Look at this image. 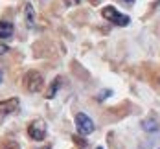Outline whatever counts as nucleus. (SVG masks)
<instances>
[{
    "mask_svg": "<svg viewBox=\"0 0 160 149\" xmlns=\"http://www.w3.org/2000/svg\"><path fill=\"white\" fill-rule=\"evenodd\" d=\"M18 105H20L18 98H9V99L0 101V122H4L9 114H13L15 111H18Z\"/></svg>",
    "mask_w": 160,
    "mask_h": 149,
    "instance_id": "4",
    "label": "nucleus"
},
{
    "mask_svg": "<svg viewBox=\"0 0 160 149\" xmlns=\"http://www.w3.org/2000/svg\"><path fill=\"white\" fill-rule=\"evenodd\" d=\"M66 2V6L70 7V6H76V4H79V0H64Z\"/></svg>",
    "mask_w": 160,
    "mask_h": 149,
    "instance_id": "13",
    "label": "nucleus"
},
{
    "mask_svg": "<svg viewBox=\"0 0 160 149\" xmlns=\"http://www.w3.org/2000/svg\"><path fill=\"white\" fill-rule=\"evenodd\" d=\"M2 149H20V147H18V144H15V142H6L2 146Z\"/></svg>",
    "mask_w": 160,
    "mask_h": 149,
    "instance_id": "10",
    "label": "nucleus"
},
{
    "mask_svg": "<svg viewBox=\"0 0 160 149\" xmlns=\"http://www.w3.org/2000/svg\"><path fill=\"white\" fill-rule=\"evenodd\" d=\"M92 2H96V0H92Z\"/></svg>",
    "mask_w": 160,
    "mask_h": 149,
    "instance_id": "18",
    "label": "nucleus"
},
{
    "mask_svg": "<svg viewBox=\"0 0 160 149\" xmlns=\"http://www.w3.org/2000/svg\"><path fill=\"white\" fill-rule=\"evenodd\" d=\"M59 85H61V77H55L53 81H52V87H50V90H48V96L46 98L52 99L53 96H55V92H57V88H59Z\"/></svg>",
    "mask_w": 160,
    "mask_h": 149,
    "instance_id": "9",
    "label": "nucleus"
},
{
    "mask_svg": "<svg viewBox=\"0 0 160 149\" xmlns=\"http://www.w3.org/2000/svg\"><path fill=\"white\" fill-rule=\"evenodd\" d=\"M15 32L13 24L8 22V20H0V39H9Z\"/></svg>",
    "mask_w": 160,
    "mask_h": 149,
    "instance_id": "6",
    "label": "nucleus"
},
{
    "mask_svg": "<svg viewBox=\"0 0 160 149\" xmlns=\"http://www.w3.org/2000/svg\"><path fill=\"white\" fill-rule=\"evenodd\" d=\"M0 81H2V72H0Z\"/></svg>",
    "mask_w": 160,
    "mask_h": 149,
    "instance_id": "15",
    "label": "nucleus"
},
{
    "mask_svg": "<svg viewBox=\"0 0 160 149\" xmlns=\"http://www.w3.org/2000/svg\"><path fill=\"white\" fill-rule=\"evenodd\" d=\"M24 87H26L28 92H39L44 87V79H42L41 72H37V70L26 72V76H24Z\"/></svg>",
    "mask_w": 160,
    "mask_h": 149,
    "instance_id": "2",
    "label": "nucleus"
},
{
    "mask_svg": "<svg viewBox=\"0 0 160 149\" xmlns=\"http://www.w3.org/2000/svg\"><path fill=\"white\" fill-rule=\"evenodd\" d=\"M101 15L105 17L109 22L116 24V26H127L129 22H131L129 15H123V13H120V11L114 7V6H105V7L101 9Z\"/></svg>",
    "mask_w": 160,
    "mask_h": 149,
    "instance_id": "1",
    "label": "nucleus"
},
{
    "mask_svg": "<svg viewBox=\"0 0 160 149\" xmlns=\"http://www.w3.org/2000/svg\"><path fill=\"white\" fill-rule=\"evenodd\" d=\"M41 149H50V146H48V147H41Z\"/></svg>",
    "mask_w": 160,
    "mask_h": 149,
    "instance_id": "16",
    "label": "nucleus"
},
{
    "mask_svg": "<svg viewBox=\"0 0 160 149\" xmlns=\"http://www.w3.org/2000/svg\"><path fill=\"white\" fill-rule=\"evenodd\" d=\"M76 144H79V147H85V146H87V142H85L83 138H78V136H76Z\"/></svg>",
    "mask_w": 160,
    "mask_h": 149,
    "instance_id": "11",
    "label": "nucleus"
},
{
    "mask_svg": "<svg viewBox=\"0 0 160 149\" xmlns=\"http://www.w3.org/2000/svg\"><path fill=\"white\" fill-rule=\"evenodd\" d=\"M28 134H30V138L37 140V142L44 140V136H46V125H44V122H42V120L32 122V123L28 125Z\"/></svg>",
    "mask_w": 160,
    "mask_h": 149,
    "instance_id": "5",
    "label": "nucleus"
},
{
    "mask_svg": "<svg viewBox=\"0 0 160 149\" xmlns=\"http://www.w3.org/2000/svg\"><path fill=\"white\" fill-rule=\"evenodd\" d=\"M142 125H144V131H147V132H155L158 129V122L157 120H145Z\"/></svg>",
    "mask_w": 160,
    "mask_h": 149,
    "instance_id": "8",
    "label": "nucleus"
},
{
    "mask_svg": "<svg viewBox=\"0 0 160 149\" xmlns=\"http://www.w3.org/2000/svg\"><path fill=\"white\" fill-rule=\"evenodd\" d=\"M122 2H125V4H132L134 0H122Z\"/></svg>",
    "mask_w": 160,
    "mask_h": 149,
    "instance_id": "14",
    "label": "nucleus"
},
{
    "mask_svg": "<svg viewBox=\"0 0 160 149\" xmlns=\"http://www.w3.org/2000/svg\"><path fill=\"white\" fill-rule=\"evenodd\" d=\"M9 52V48L6 46V44H0V55H4V53H8Z\"/></svg>",
    "mask_w": 160,
    "mask_h": 149,
    "instance_id": "12",
    "label": "nucleus"
},
{
    "mask_svg": "<svg viewBox=\"0 0 160 149\" xmlns=\"http://www.w3.org/2000/svg\"><path fill=\"white\" fill-rule=\"evenodd\" d=\"M98 149H103V147H98Z\"/></svg>",
    "mask_w": 160,
    "mask_h": 149,
    "instance_id": "17",
    "label": "nucleus"
},
{
    "mask_svg": "<svg viewBox=\"0 0 160 149\" xmlns=\"http://www.w3.org/2000/svg\"><path fill=\"white\" fill-rule=\"evenodd\" d=\"M76 127L79 134H90L94 131V122L85 114V112H78L76 114Z\"/></svg>",
    "mask_w": 160,
    "mask_h": 149,
    "instance_id": "3",
    "label": "nucleus"
},
{
    "mask_svg": "<svg viewBox=\"0 0 160 149\" xmlns=\"http://www.w3.org/2000/svg\"><path fill=\"white\" fill-rule=\"evenodd\" d=\"M24 13H26V26H28V28H33V24H35V13H33L32 4H26Z\"/></svg>",
    "mask_w": 160,
    "mask_h": 149,
    "instance_id": "7",
    "label": "nucleus"
}]
</instances>
